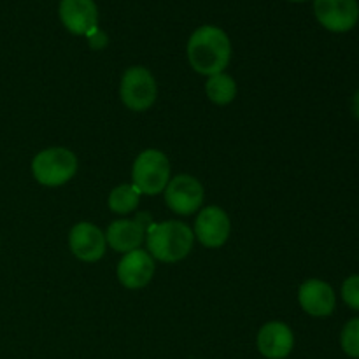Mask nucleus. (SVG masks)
<instances>
[{
	"label": "nucleus",
	"mask_w": 359,
	"mask_h": 359,
	"mask_svg": "<svg viewBox=\"0 0 359 359\" xmlns=\"http://www.w3.org/2000/svg\"><path fill=\"white\" fill-rule=\"evenodd\" d=\"M191 69L200 76H214L226 70L231 60V42L226 32L214 25L196 28L186 46Z\"/></svg>",
	"instance_id": "1"
},
{
	"label": "nucleus",
	"mask_w": 359,
	"mask_h": 359,
	"mask_svg": "<svg viewBox=\"0 0 359 359\" xmlns=\"http://www.w3.org/2000/svg\"><path fill=\"white\" fill-rule=\"evenodd\" d=\"M144 244L154 262L172 265L188 258L195 245V233L189 224L179 219L160 221L147 228Z\"/></svg>",
	"instance_id": "2"
},
{
	"label": "nucleus",
	"mask_w": 359,
	"mask_h": 359,
	"mask_svg": "<svg viewBox=\"0 0 359 359\" xmlns=\"http://www.w3.org/2000/svg\"><path fill=\"white\" fill-rule=\"evenodd\" d=\"M32 175L35 181L46 188H60L76 177L79 160L69 147L53 146L39 151L32 158Z\"/></svg>",
	"instance_id": "3"
},
{
	"label": "nucleus",
	"mask_w": 359,
	"mask_h": 359,
	"mask_svg": "<svg viewBox=\"0 0 359 359\" xmlns=\"http://www.w3.org/2000/svg\"><path fill=\"white\" fill-rule=\"evenodd\" d=\"M172 179L170 160L167 154L156 147L140 151L132 165V184L140 195H161Z\"/></svg>",
	"instance_id": "4"
},
{
	"label": "nucleus",
	"mask_w": 359,
	"mask_h": 359,
	"mask_svg": "<svg viewBox=\"0 0 359 359\" xmlns=\"http://www.w3.org/2000/svg\"><path fill=\"white\" fill-rule=\"evenodd\" d=\"M119 98L128 111H149L158 98L156 77L142 65L128 67L119 81Z\"/></svg>",
	"instance_id": "5"
},
{
	"label": "nucleus",
	"mask_w": 359,
	"mask_h": 359,
	"mask_svg": "<svg viewBox=\"0 0 359 359\" xmlns=\"http://www.w3.org/2000/svg\"><path fill=\"white\" fill-rule=\"evenodd\" d=\"M165 203L177 216H193L203 207L205 188L202 182L189 174H177L165 188Z\"/></svg>",
	"instance_id": "6"
},
{
	"label": "nucleus",
	"mask_w": 359,
	"mask_h": 359,
	"mask_svg": "<svg viewBox=\"0 0 359 359\" xmlns=\"http://www.w3.org/2000/svg\"><path fill=\"white\" fill-rule=\"evenodd\" d=\"M195 241L207 249H219L231 235V219L219 205H205L196 212L193 224Z\"/></svg>",
	"instance_id": "7"
},
{
	"label": "nucleus",
	"mask_w": 359,
	"mask_h": 359,
	"mask_svg": "<svg viewBox=\"0 0 359 359\" xmlns=\"http://www.w3.org/2000/svg\"><path fill=\"white\" fill-rule=\"evenodd\" d=\"M69 249L79 262L97 263L107 251L105 233L90 221L76 223L69 231Z\"/></svg>",
	"instance_id": "8"
},
{
	"label": "nucleus",
	"mask_w": 359,
	"mask_h": 359,
	"mask_svg": "<svg viewBox=\"0 0 359 359\" xmlns=\"http://www.w3.org/2000/svg\"><path fill=\"white\" fill-rule=\"evenodd\" d=\"M156 272V262L144 249H135L126 255H121V259L116 266L118 283L126 290H142L153 280Z\"/></svg>",
	"instance_id": "9"
},
{
	"label": "nucleus",
	"mask_w": 359,
	"mask_h": 359,
	"mask_svg": "<svg viewBox=\"0 0 359 359\" xmlns=\"http://www.w3.org/2000/svg\"><path fill=\"white\" fill-rule=\"evenodd\" d=\"M314 14L326 30L344 34L356 27L358 0H314Z\"/></svg>",
	"instance_id": "10"
},
{
	"label": "nucleus",
	"mask_w": 359,
	"mask_h": 359,
	"mask_svg": "<svg viewBox=\"0 0 359 359\" xmlns=\"http://www.w3.org/2000/svg\"><path fill=\"white\" fill-rule=\"evenodd\" d=\"M298 304L312 318H328L335 312L337 294L326 280L309 279L298 287Z\"/></svg>",
	"instance_id": "11"
},
{
	"label": "nucleus",
	"mask_w": 359,
	"mask_h": 359,
	"mask_svg": "<svg viewBox=\"0 0 359 359\" xmlns=\"http://www.w3.org/2000/svg\"><path fill=\"white\" fill-rule=\"evenodd\" d=\"M256 347L266 359H286L294 347L293 330L283 321L265 323L256 337Z\"/></svg>",
	"instance_id": "12"
},
{
	"label": "nucleus",
	"mask_w": 359,
	"mask_h": 359,
	"mask_svg": "<svg viewBox=\"0 0 359 359\" xmlns=\"http://www.w3.org/2000/svg\"><path fill=\"white\" fill-rule=\"evenodd\" d=\"M60 20L63 27L74 35H84L98 28V9L95 0H62Z\"/></svg>",
	"instance_id": "13"
},
{
	"label": "nucleus",
	"mask_w": 359,
	"mask_h": 359,
	"mask_svg": "<svg viewBox=\"0 0 359 359\" xmlns=\"http://www.w3.org/2000/svg\"><path fill=\"white\" fill-rule=\"evenodd\" d=\"M104 233L109 248L119 255H126V252L140 249V245L146 241V226L140 223L139 217H135V219H128V217L114 219Z\"/></svg>",
	"instance_id": "14"
},
{
	"label": "nucleus",
	"mask_w": 359,
	"mask_h": 359,
	"mask_svg": "<svg viewBox=\"0 0 359 359\" xmlns=\"http://www.w3.org/2000/svg\"><path fill=\"white\" fill-rule=\"evenodd\" d=\"M238 86L237 81L226 72L214 74V76L207 77L205 83V95L212 104L224 107V105H230L231 102L237 98Z\"/></svg>",
	"instance_id": "15"
},
{
	"label": "nucleus",
	"mask_w": 359,
	"mask_h": 359,
	"mask_svg": "<svg viewBox=\"0 0 359 359\" xmlns=\"http://www.w3.org/2000/svg\"><path fill=\"white\" fill-rule=\"evenodd\" d=\"M140 191L132 184V182H125V184H119L109 193L107 205L109 210L118 216H128L133 210H137V207L140 205Z\"/></svg>",
	"instance_id": "16"
},
{
	"label": "nucleus",
	"mask_w": 359,
	"mask_h": 359,
	"mask_svg": "<svg viewBox=\"0 0 359 359\" xmlns=\"http://www.w3.org/2000/svg\"><path fill=\"white\" fill-rule=\"evenodd\" d=\"M340 346L349 358L359 359V318L351 319L340 333Z\"/></svg>",
	"instance_id": "17"
},
{
	"label": "nucleus",
	"mask_w": 359,
	"mask_h": 359,
	"mask_svg": "<svg viewBox=\"0 0 359 359\" xmlns=\"http://www.w3.org/2000/svg\"><path fill=\"white\" fill-rule=\"evenodd\" d=\"M340 294H342V300L347 307H351L353 311H359V276L358 273L349 276L346 280H344Z\"/></svg>",
	"instance_id": "18"
},
{
	"label": "nucleus",
	"mask_w": 359,
	"mask_h": 359,
	"mask_svg": "<svg viewBox=\"0 0 359 359\" xmlns=\"http://www.w3.org/2000/svg\"><path fill=\"white\" fill-rule=\"evenodd\" d=\"M86 37H88V42H90L91 49H104L105 46L109 44L107 35H105L100 28H95L93 32H90V34L86 35Z\"/></svg>",
	"instance_id": "19"
},
{
	"label": "nucleus",
	"mask_w": 359,
	"mask_h": 359,
	"mask_svg": "<svg viewBox=\"0 0 359 359\" xmlns=\"http://www.w3.org/2000/svg\"><path fill=\"white\" fill-rule=\"evenodd\" d=\"M353 112H354V116L359 119V90L354 93V97H353Z\"/></svg>",
	"instance_id": "20"
},
{
	"label": "nucleus",
	"mask_w": 359,
	"mask_h": 359,
	"mask_svg": "<svg viewBox=\"0 0 359 359\" xmlns=\"http://www.w3.org/2000/svg\"><path fill=\"white\" fill-rule=\"evenodd\" d=\"M290 2H304V0H290Z\"/></svg>",
	"instance_id": "21"
}]
</instances>
